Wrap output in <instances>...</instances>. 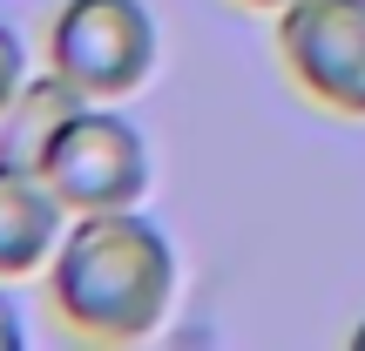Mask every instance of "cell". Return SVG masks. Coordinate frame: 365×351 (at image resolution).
Wrapping results in <instances>:
<instances>
[{
	"mask_svg": "<svg viewBox=\"0 0 365 351\" xmlns=\"http://www.w3.org/2000/svg\"><path fill=\"white\" fill-rule=\"evenodd\" d=\"M176 243L143 209L68 216L61 250L48 257V304L88 345H143L176 304Z\"/></svg>",
	"mask_w": 365,
	"mask_h": 351,
	"instance_id": "obj_1",
	"label": "cell"
},
{
	"mask_svg": "<svg viewBox=\"0 0 365 351\" xmlns=\"http://www.w3.org/2000/svg\"><path fill=\"white\" fill-rule=\"evenodd\" d=\"M34 169L68 203V216H88V209H143L149 182H156L143 129L129 115H115V102H81L41 142Z\"/></svg>",
	"mask_w": 365,
	"mask_h": 351,
	"instance_id": "obj_2",
	"label": "cell"
},
{
	"mask_svg": "<svg viewBox=\"0 0 365 351\" xmlns=\"http://www.w3.org/2000/svg\"><path fill=\"white\" fill-rule=\"evenodd\" d=\"M156 14L143 0H61L48 21V68L88 102H122L156 75Z\"/></svg>",
	"mask_w": 365,
	"mask_h": 351,
	"instance_id": "obj_3",
	"label": "cell"
},
{
	"mask_svg": "<svg viewBox=\"0 0 365 351\" xmlns=\"http://www.w3.org/2000/svg\"><path fill=\"white\" fill-rule=\"evenodd\" d=\"M277 61L318 108L365 122V0L277 7Z\"/></svg>",
	"mask_w": 365,
	"mask_h": 351,
	"instance_id": "obj_4",
	"label": "cell"
},
{
	"mask_svg": "<svg viewBox=\"0 0 365 351\" xmlns=\"http://www.w3.org/2000/svg\"><path fill=\"white\" fill-rule=\"evenodd\" d=\"M68 236V203L48 189V176L27 156H7L0 149V277L21 284V277H41L48 257Z\"/></svg>",
	"mask_w": 365,
	"mask_h": 351,
	"instance_id": "obj_5",
	"label": "cell"
},
{
	"mask_svg": "<svg viewBox=\"0 0 365 351\" xmlns=\"http://www.w3.org/2000/svg\"><path fill=\"white\" fill-rule=\"evenodd\" d=\"M81 102H88V95H81V88H68V81L54 75V68H48L41 81L27 75L21 102H14L7 115H0V129H7V156H27V162H34V156H41V142H48V135L61 129V122L75 115Z\"/></svg>",
	"mask_w": 365,
	"mask_h": 351,
	"instance_id": "obj_6",
	"label": "cell"
},
{
	"mask_svg": "<svg viewBox=\"0 0 365 351\" xmlns=\"http://www.w3.org/2000/svg\"><path fill=\"white\" fill-rule=\"evenodd\" d=\"M21 88H27V41L0 21V115L21 102Z\"/></svg>",
	"mask_w": 365,
	"mask_h": 351,
	"instance_id": "obj_7",
	"label": "cell"
},
{
	"mask_svg": "<svg viewBox=\"0 0 365 351\" xmlns=\"http://www.w3.org/2000/svg\"><path fill=\"white\" fill-rule=\"evenodd\" d=\"M21 345H27V325H21V311L7 298V277H0V351H21Z\"/></svg>",
	"mask_w": 365,
	"mask_h": 351,
	"instance_id": "obj_8",
	"label": "cell"
},
{
	"mask_svg": "<svg viewBox=\"0 0 365 351\" xmlns=\"http://www.w3.org/2000/svg\"><path fill=\"white\" fill-rule=\"evenodd\" d=\"M237 7H257V14H277V7H291V0H237Z\"/></svg>",
	"mask_w": 365,
	"mask_h": 351,
	"instance_id": "obj_9",
	"label": "cell"
},
{
	"mask_svg": "<svg viewBox=\"0 0 365 351\" xmlns=\"http://www.w3.org/2000/svg\"><path fill=\"white\" fill-rule=\"evenodd\" d=\"M352 351H365V318H359V325H352Z\"/></svg>",
	"mask_w": 365,
	"mask_h": 351,
	"instance_id": "obj_10",
	"label": "cell"
}]
</instances>
